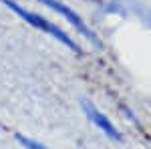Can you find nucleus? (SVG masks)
I'll return each instance as SVG.
<instances>
[{
	"label": "nucleus",
	"instance_id": "nucleus-3",
	"mask_svg": "<svg viewBox=\"0 0 151 149\" xmlns=\"http://www.w3.org/2000/svg\"><path fill=\"white\" fill-rule=\"evenodd\" d=\"M83 111H85V113H87V117L91 119V123H95V125L99 127L103 133H107L111 139H115V141H119V139H121V135H119V131L115 129V125H113V123H111V121H109V119H107L101 111H97V109H95L89 101H83Z\"/></svg>",
	"mask_w": 151,
	"mask_h": 149
},
{
	"label": "nucleus",
	"instance_id": "nucleus-2",
	"mask_svg": "<svg viewBox=\"0 0 151 149\" xmlns=\"http://www.w3.org/2000/svg\"><path fill=\"white\" fill-rule=\"evenodd\" d=\"M40 2H42V4H47L50 10L60 12V14H63L67 20H70V24H73V26H75L79 32H83V35L87 36V38H91V40H95V42H97V38H95V32L91 30V28H87V24L83 22V18L79 16V14H77V12L70 10L69 6H65V4H63V2H58V0H40Z\"/></svg>",
	"mask_w": 151,
	"mask_h": 149
},
{
	"label": "nucleus",
	"instance_id": "nucleus-1",
	"mask_svg": "<svg viewBox=\"0 0 151 149\" xmlns=\"http://www.w3.org/2000/svg\"><path fill=\"white\" fill-rule=\"evenodd\" d=\"M0 2H4L10 10H14L20 18H24L26 22L30 24V26H35V28H38V30H45L47 35H50V36H55L57 40H60L63 45H67L69 48H73L75 53H79V46L75 45L73 40L69 38V35L65 32V30H60L57 24H52V22H48L47 18H42V16H38V14H35V12H28V10H24L22 6H18L16 2H12V0H0Z\"/></svg>",
	"mask_w": 151,
	"mask_h": 149
},
{
	"label": "nucleus",
	"instance_id": "nucleus-4",
	"mask_svg": "<svg viewBox=\"0 0 151 149\" xmlns=\"http://www.w3.org/2000/svg\"><path fill=\"white\" fill-rule=\"evenodd\" d=\"M16 139H18V143L24 145L26 149H48L47 145H42V143H38V141H32V139H26L24 135H16Z\"/></svg>",
	"mask_w": 151,
	"mask_h": 149
}]
</instances>
